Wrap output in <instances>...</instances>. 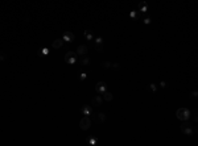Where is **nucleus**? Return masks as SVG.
Masks as SVG:
<instances>
[{
  "label": "nucleus",
  "instance_id": "f257e3e1",
  "mask_svg": "<svg viewBox=\"0 0 198 146\" xmlns=\"http://www.w3.org/2000/svg\"><path fill=\"white\" fill-rule=\"evenodd\" d=\"M176 117L181 121H188L190 119V111L188 108H178L176 112Z\"/></svg>",
  "mask_w": 198,
  "mask_h": 146
},
{
  "label": "nucleus",
  "instance_id": "f03ea898",
  "mask_svg": "<svg viewBox=\"0 0 198 146\" xmlns=\"http://www.w3.org/2000/svg\"><path fill=\"white\" fill-rule=\"evenodd\" d=\"M90 126H91V120H90V117H89V116H83V117L81 119V121H79V128H81L82 130H89Z\"/></svg>",
  "mask_w": 198,
  "mask_h": 146
},
{
  "label": "nucleus",
  "instance_id": "7ed1b4c3",
  "mask_svg": "<svg viewBox=\"0 0 198 146\" xmlns=\"http://www.w3.org/2000/svg\"><path fill=\"white\" fill-rule=\"evenodd\" d=\"M181 132L184 133V134H186V136H192L194 133V130H193V128H192V125H190V124L184 122V124L181 125Z\"/></svg>",
  "mask_w": 198,
  "mask_h": 146
},
{
  "label": "nucleus",
  "instance_id": "20e7f679",
  "mask_svg": "<svg viewBox=\"0 0 198 146\" xmlns=\"http://www.w3.org/2000/svg\"><path fill=\"white\" fill-rule=\"evenodd\" d=\"M96 91L99 92V94H103V92L107 91V86H106L104 82H98L96 83Z\"/></svg>",
  "mask_w": 198,
  "mask_h": 146
},
{
  "label": "nucleus",
  "instance_id": "39448f33",
  "mask_svg": "<svg viewBox=\"0 0 198 146\" xmlns=\"http://www.w3.org/2000/svg\"><path fill=\"white\" fill-rule=\"evenodd\" d=\"M86 53H87V46L86 45H79L78 48H77V54L86 55Z\"/></svg>",
  "mask_w": 198,
  "mask_h": 146
},
{
  "label": "nucleus",
  "instance_id": "423d86ee",
  "mask_svg": "<svg viewBox=\"0 0 198 146\" xmlns=\"http://www.w3.org/2000/svg\"><path fill=\"white\" fill-rule=\"evenodd\" d=\"M95 121L96 122H99V124H103V122L106 121V114L104 113H96L95 114Z\"/></svg>",
  "mask_w": 198,
  "mask_h": 146
},
{
  "label": "nucleus",
  "instance_id": "0eeeda50",
  "mask_svg": "<svg viewBox=\"0 0 198 146\" xmlns=\"http://www.w3.org/2000/svg\"><path fill=\"white\" fill-rule=\"evenodd\" d=\"M64 46V40L62 38H57V40L53 41V48L54 49H61Z\"/></svg>",
  "mask_w": 198,
  "mask_h": 146
},
{
  "label": "nucleus",
  "instance_id": "6e6552de",
  "mask_svg": "<svg viewBox=\"0 0 198 146\" xmlns=\"http://www.w3.org/2000/svg\"><path fill=\"white\" fill-rule=\"evenodd\" d=\"M74 38H75V36H74L73 33L66 32V33L64 34V37H62V40L66 41V42H71V41H74Z\"/></svg>",
  "mask_w": 198,
  "mask_h": 146
},
{
  "label": "nucleus",
  "instance_id": "1a4fd4ad",
  "mask_svg": "<svg viewBox=\"0 0 198 146\" xmlns=\"http://www.w3.org/2000/svg\"><path fill=\"white\" fill-rule=\"evenodd\" d=\"M102 103H103V97H102V96H95V97L93 99V101H91V104L95 105V107L102 105Z\"/></svg>",
  "mask_w": 198,
  "mask_h": 146
},
{
  "label": "nucleus",
  "instance_id": "9d476101",
  "mask_svg": "<svg viewBox=\"0 0 198 146\" xmlns=\"http://www.w3.org/2000/svg\"><path fill=\"white\" fill-rule=\"evenodd\" d=\"M103 99H104L106 101H112L114 96H112V94H111V92L106 91V92H103Z\"/></svg>",
  "mask_w": 198,
  "mask_h": 146
},
{
  "label": "nucleus",
  "instance_id": "9b49d317",
  "mask_svg": "<svg viewBox=\"0 0 198 146\" xmlns=\"http://www.w3.org/2000/svg\"><path fill=\"white\" fill-rule=\"evenodd\" d=\"M48 53H49V50H48L46 48H40V49H39V51H37V55H39V57L48 55Z\"/></svg>",
  "mask_w": 198,
  "mask_h": 146
},
{
  "label": "nucleus",
  "instance_id": "f8f14e48",
  "mask_svg": "<svg viewBox=\"0 0 198 146\" xmlns=\"http://www.w3.org/2000/svg\"><path fill=\"white\" fill-rule=\"evenodd\" d=\"M81 112L85 114V116H89L90 112H91V108H90V107H87V105H83L82 108H81Z\"/></svg>",
  "mask_w": 198,
  "mask_h": 146
},
{
  "label": "nucleus",
  "instance_id": "ddd939ff",
  "mask_svg": "<svg viewBox=\"0 0 198 146\" xmlns=\"http://www.w3.org/2000/svg\"><path fill=\"white\" fill-rule=\"evenodd\" d=\"M65 61H66L67 65H74L75 62H77V58H75V57H70V58H65Z\"/></svg>",
  "mask_w": 198,
  "mask_h": 146
},
{
  "label": "nucleus",
  "instance_id": "4468645a",
  "mask_svg": "<svg viewBox=\"0 0 198 146\" xmlns=\"http://www.w3.org/2000/svg\"><path fill=\"white\" fill-rule=\"evenodd\" d=\"M83 36H86V38H87L89 41L93 40V34H91V30H86V32L83 33Z\"/></svg>",
  "mask_w": 198,
  "mask_h": 146
},
{
  "label": "nucleus",
  "instance_id": "2eb2a0df",
  "mask_svg": "<svg viewBox=\"0 0 198 146\" xmlns=\"http://www.w3.org/2000/svg\"><path fill=\"white\" fill-rule=\"evenodd\" d=\"M81 63H82V65H90V58L85 55V57L81 59Z\"/></svg>",
  "mask_w": 198,
  "mask_h": 146
},
{
  "label": "nucleus",
  "instance_id": "dca6fc26",
  "mask_svg": "<svg viewBox=\"0 0 198 146\" xmlns=\"http://www.w3.org/2000/svg\"><path fill=\"white\" fill-rule=\"evenodd\" d=\"M101 66H102L103 68H110V67H111V62H108V61H103Z\"/></svg>",
  "mask_w": 198,
  "mask_h": 146
},
{
  "label": "nucleus",
  "instance_id": "f3484780",
  "mask_svg": "<svg viewBox=\"0 0 198 146\" xmlns=\"http://www.w3.org/2000/svg\"><path fill=\"white\" fill-rule=\"evenodd\" d=\"M95 49L98 51H103V43H95Z\"/></svg>",
  "mask_w": 198,
  "mask_h": 146
},
{
  "label": "nucleus",
  "instance_id": "a211bd4d",
  "mask_svg": "<svg viewBox=\"0 0 198 146\" xmlns=\"http://www.w3.org/2000/svg\"><path fill=\"white\" fill-rule=\"evenodd\" d=\"M198 97V92L194 90L193 92H192V94H190V99H194V100H195V99Z\"/></svg>",
  "mask_w": 198,
  "mask_h": 146
},
{
  "label": "nucleus",
  "instance_id": "6ab92c4d",
  "mask_svg": "<svg viewBox=\"0 0 198 146\" xmlns=\"http://www.w3.org/2000/svg\"><path fill=\"white\" fill-rule=\"evenodd\" d=\"M95 43H103V38L102 37H96L95 38Z\"/></svg>",
  "mask_w": 198,
  "mask_h": 146
},
{
  "label": "nucleus",
  "instance_id": "aec40b11",
  "mask_svg": "<svg viewBox=\"0 0 198 146\" xmlns=\"http://www.w3.org/2000/svg\"><path fill=\"white\" fill-rule=\"evenodd\" d=\"M70 57H75L74 51H69V53H67V54L65 55V58H70Z\"/></svg>",
  "mask_w": 198,
  "mask_h": 146
},
{
  "label": "nucleus",
  "instance_id": "412c9836",
  "mask_svg": "<svg viewBox=\"0 0 198 146\" xmlns=\"http://www.w3.org/2000/svg\"><path fill=\"white\" fill-rule=\"evenodd\" d=\"M193 120H194L195 122L198 121V117H197V109H194V111H193Z\"/></svg>",
  "mask_w": 198,
  "mask_h": 146
},
{
  "label": "nucleus",
  "instance_id": "4be33fe9",
  "mask_svg": "<svg viewBox=\"0 0 198 146\" xmlns=\"http://www.w3.org/2000/svg\"><path fill=\"white\" fill-rule=\"evenodd\" d=\"M149 87H151V90L153 91V92H156L157 88H156V84H155V83H151V84H149Z\"/></svg>",
  "mask_w": 198,
  "mask_h": 146
},
{
  "label": "nucleus",
  "instance_id": "5701e85b",
  "mask_svg": "<svg viewBox=\"0 0 198 146\" xmlns=\"http://www.w3.org/2000/svg\"><path fill=\"white\" fill-rule=\"evenodd\" d=\"M87 78V74L86 72H81V80H85Z\"/></svg>",
  "mask_w": 198,
  "mask_h": 146
},
{
  "label": "nucleus",
  "instance_id": "b1692460",
  "mask_svg": "<svg viewBox=\"0 0 198 146\" xmlns=\"http://www.w3.org/2000/svg\"><path fill=\"white\" fill-rule=\"evenodd\" d=\"M96 138H90V145H96Z\"/></svg>",
  "mask_w": 198,
  "mask_h": 146
},
{
  "label": "nucleus",
  "instance_id": "393cba45",
  "mask_svg": "<svg viewBox=\"0 0 198 146\" xmlns=\"http://www.w3.org/2000/svg\"><path fill=\"white\" fill-rule=\"evenodd\" d=\"M111 67H114V68H120V65H119V63H111Z\"/></svg>",
  "mask_w": 198,
  "mask_h": 146
},
{
  "label": "nucleus",
  "instance_id": "a878e982",
  "mask_svg": "<svg viewBox=\"0 0 198 146\" xmlns=\"http://www.w3.org/2000/svg\"><path fill=\"white\" fill-rule=\"evenodd\" d=\"M144 24H147V25H148V24H151V19H149V17H148V19H145V20H144Z\"/></svg>",
  "mask_w": 198,
  "mask_h": 146
},
{
  "label": "nucleus",
  "instance_id": "bb28decb",
  "mask_svg": "<svg viewBox=\"0 0 198 146\" xmlns=\"http://www.w3.org/2000/svg\"><path fill=\"white\" fill-rule=\"evenodd\" d=\"M160 86H161V87H163V88H165V87H166V83H165V82H164V80H163V82H161V83H160Z\"/></svg>",
  "mask_w": 198,
  "mask_h": 146
},
{
  "label": "nucleus",
  "instance_id": "cd10ccee",
  "mask_svg": "<svg viewBox=\"0 0 198 146\" xmlns=\"http://www.w3.org/2000/svg\"><path fill=\"white\" fill-rule=\"evenodd\" d=\"M141 12H147V5H145V4L143 5V8H141Z\"/></svg>",
  "mask_w": 198,
  "mask_h": 146
},
{
  "label": "nucleus",
  "instance_id": "c85d7f7f",
  "mask_svg": "<svg viewBox=\"0 0 198 146\" xmlns=\"http://www.w3.org/2000/svg\"><path fill=\"white\" fill-rule=\"evenodd\" d=\"M129 16H131V17H135V16H136V12H135V11H132L131 13H129Z\"/></svg>",
  "mask_w": 198,
  "mask_h": 146
},
{
  "label": "nucleus",
  "instance_id": "c756f323",
  "mask_svg": "<svg viewBox=\"0 0 198 146\" xmlns=\"http://www.w3.org/2000/svg\"><path fill=\"white\" fill-rule=\"evenodd\" d=\"M5 59V55L4 54H0V61H4Z\"/></svg>",
  "mask_w": 198,
  "mask_h": 146
}]
</instances>
